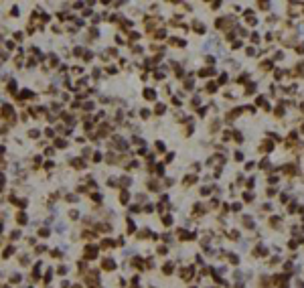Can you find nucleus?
Listing matches in <instances>:
<instances>
[{
    "mask_svg": "<svg viewBox=\"0 0 304 288\" xmlns=\"http://www.w3.org/2000/svg\"><path fill=\"white\" fill-rule=\"evenodd\" d=\"M97 256H100V246H95V243H85L83 246V254H81V260L89 262V260H97Z\"/></svg>",
    "mask_w": 304,
    "mask_h": 288,
    "instance_id": "f257e3e1",
    "label": "nucleus"
},
{
    "mask_svg": "<svg viewBox=\"0 0 304 288\" xmlns=\"http://www.w3.org/2000/svg\"><path fill=\"white\" fill-rule=\"evenodd\" d=\"M116 268H118V264H116V260H114L112 256L101 258V262H100V270H104V272H114Z\"/></svg>",
    "mask_w": 304,
    "mask_h": 288,
    "instance_id": "f03ea898",
    "label": "nucleus"
},
{
    "mask_svg": "<svg viewBox=\"0 0 304 288\" xmlns=\"http://www.w3.org/2000/svg\"><path fill=\"white\" fill-rule=\"evenodd\" d=\"M14 254H16V246L14 243H8V246L2 250V254H0V260H10Z\"/></svg>",
    "mask_w": 304,
    "mask_h": 288,
    "instance_id": "7ed1b4c3",
    "label": "nucleus"
},
{
    "mask_svg": "<svg viewBox=\"0 0 304 288\" xmlns=\"http://www.w3.org/2000/svg\"><path fill=\"white\" fill-rule=\"evenodd\" d=\"M23 280H24V276L20 272H12L10 276H8V284H10V286H18Z\"/></svg>",
    "mask_w": 304,
    "mask_h": 288,
    "instance_id": "20e7f679",
    "label": "nucleus"
},
{
    "mask_svg": "<svg viewBox=\"0 0 304 288\" xmlns=\"http://www.w3.org/2000/svg\"><path fill=\"white\" fill-rule=\"evenodd\" d=\"M53 276H55V268H47L45 272H43V282L49 286L51 282H53Z\"/></svg>",
    "mask_w": 304,
    "mask_h": 288,
    "instance_id": "39448f33",
    "label": "nucleus"
},
{
    "mask_svg": "<svg viewBox=\"0 0 304 288\" xmlns=\"http://www.w3.org/2000/svg\"><path fill=\"white\" fill-rule=\"evenodd\" d=\"M51 258H55V260H65V250L63 248H53V250L49 252Z\"/></svg>",
    "mask_w": 304,
    "mask_h": 288,
    "instance_id": "423d86ee",
    "label": "nucleus"
},
{
    "mask_svg": "<svg viewBox=\"0 0 304 288\" xmlns=\"http://www.w3.org/2000/svg\"><path fill=\"white\" fill-rule=\"evenodd\" d=\"M55 274L61 276V278H65L67 274H69V266H67V264H59L57 268H55Z\"/></svg>",
    "mask_w": 304,
    "mask_h": 288,
    "instance_id": "0eeeda50",
    "label": "nucleus"
},
{
    "mask_svg": "<svg viewBox=\"0 0 304 288\" xmlns=\"http://www.w3.org/2000/svg\"><path fill=\"white\" fill-rule=\"evenodd\" d=\"M18 264L23 266V268L31 266V254H27V252H24V254H20V256H18Z\"/></svg>",
    "mask_w": 304,
    "mask_h": 288,
    "instance_id": "6e6552de",
    "label": "nucleus"
},
{
    "mask_svg": "<svg viewBox=\"0 0 304 288\" xmlns=\"http://www.w3.org/2000/svg\"><path fill=\"white\" fill-rule=\"evenodd\" d=\"M114 246H116V242H114V239H110V238H106V239H101V242H100V250H112Z\"/></svg>",
    "mask_w": 304,
    "mask_h": 288,
    "instance_id": "1a4fd4ad",
    "label": "nucleus"
},
{
    "mask_svg": "<svg viewBox=\"0 0 304 288\" xmlns=\"http://www.w3.org/2000/svg\"><path fill=\"white\" fill-rule=\"evenodd\" d=\"M20 238H23V231H20V229H12V231H10V235H8V239H10V243L18 242Z\"/></svg>",
    "mask_w": 304,
    "mask_h": 288,
    "instance_id": "9d476101",
    "label": "nucleus"
},
{
    "mask_svg": "<svg viewBox=\"0 0 304 288\" xmlns=\"http://www.w3.org/2000/svg\"><path fill=\"white\" fill-rule=\"evenodd\" d=\"M49 235H51V229H49V227H41V229L37 231V238H43V239H47Z\"/></svg>",
    "mask_w": 304,
    "mask_h": 288,
    "instance_id": "9b49d317",
    "label": "nucleus"
},
{
    "mask_svg": "<svg viewBox=\"0 0 304 288\" xmlns=\"http://www.w3.org/2000/svg\"><path fill=\"white\" fill-rule=\"evenodd\" d=\"M16 223H18V225H27V223H28L27 213H18V215H16Z\"/></svg>",
    "mask_w": 304,
    "mask_h": 288,
    "instance_id": "f8f14e48",
    "label": "nucleus"
},
{
    "mask_svg": "<svg viewBox=\"0 0 304 288\" xmlns=\"http://www.w3.org/2000/svg\"><path fill=\"white\" fill-rule=\"evenodd\" d=\"M47 252L49 250H47V246H43V243L41 246H35V256H43V254H47Z\"/></svg>",
    "mask_w": 304,
    "mask_h": 288,
    "instance_id": "ddd939ff",
    "label": "nucleus"
},
{
    "mask_svg": "<svg viewBox=\"0 0 304 288\" xmlns=\"http://www.w3.org/2000/svg\"><path fill=\"white\" fill-rule=\"evenodd\" d=\"M126 231H128V233H134V231H136V225H134V221H132V219H128V225H126Z\"/></svg>",
    "mask_w": 304,
    "mask_h": 288,
    "instance_id": "4468645a",
    "label": "nucleus"
},
{
    "mask_svg": "<svg viewBox=\"0 0 304 288\" xmlns=\"http://www.w3.org/2000/svg\"><path fill=\"white\" fill-rule=\"evenodd\" d=\"M59 286H61V288H71V282L67 280V278H63V280L59 282Z\"/></svg>",
    "mask_w": 304,
    "mask_h": 288,
    "instance_id": "2eb2a0df",
    "label": "nucleus"
},
{
    "mask_svg": "<svg viewBox=\"0 0 304 288\" xmlns=\"http://www.w3.org/2000/svg\"><path fill=\"white\" fill-rule=\"evenodd\" d=\"M27 243L35 248V246H37V238H33V235H31V238H27Z\"/></svg>",
    "mask_w": 304,
    "mask_h": 288,
    "instance_id": "dca6fc26",
    "label": "nucleus"
},
{
    "mask_svg": "<svg viewBox=\"0 0 304 288\" xmlns=\"http://www.w3.org/2000/svg\"><path fill=\"white\" fill-rule=\"evenodd\" d=\"M69 219H79V211H69Z\"/></svg>",
    "mask_w": 304,
    "mask_h": 288,
    "instance_id": "f3484780",
    "label": "nucleus"
},
{
    "mask_svg": "<svg viewBox=\"0 0 304 288\" xmlns=\"http://www.w3.org/2000/svg\"><path fill=\"white\" fill-rule=\"evenodd\" d=\"M71 288H83V286H81V282H75V284H71Z\"/></svg>",
    "mask_w": 304,
    "mask_h": 288,
    "instance_id": "a211bd4d",
    "label": "nucleus"
},
{
    "mask_svg": "<svg viewBox=\"0 0 304 288\" xmlns=\"http://www.w3.org/2000/svg\"><path fill=\"white\" fill-rule=\"evenodd\" d=\"M2 229H4V223H2V221H0V233H2Z\"/></svg>",
    "mask_w": 304,
    "mask_h": 288,
    "instance_id": "6ab92c4d",
    "label": "nucleus"
},
{
    "mask_svg": "<svg viewBox=\"0 0 304 288\" xmlns=\"http://www.w3.org/2000/svg\"><path fill=\"white\" fill-rule=\"evenodd\" d=\"M23 288H35V286H33V284H27V286H23Z\"/></svg>",
    "mask_w": 304,
    "mask_h": 288,
    "instance_id": "aec40b11",
    "label": "nucleus"
}]
</instances>
